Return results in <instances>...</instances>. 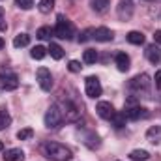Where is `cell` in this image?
Returning <instances> with one entry per match:
<instances>
[{
	"mask_svg": "<svg viewBox=\"0 0 161 161\" xmlns=\"http://www.w3.org/2000/svg\"><path fill=\"white\" fill-rule=\"evenodd\" d=\"M43 122H45V125H47L49 129H58V127L62 125L64 118H62V113H60L58 105H51V107L47 109Z\"/></svg>",
	"mask_w": 161,
	"mask_h": 161,
	"instance_id": "cell-5",
	"label": "cell"
},
{
	"mask_svg": "<svg viewBox=\"0 0 161 161\" xmlns=\"http://www.w3.org/2000/svg\"><path fill=\"white\" fill-rule=\"evenodd\" d=\"M154 82H156V86L161 90V71H156V77H154Z\"/></svg>",
	"mask_w": 161,
	"mask_h": 161,
	"instance_id": "cell-34",
	"label": "cell"
},
{
	"mask_svg": "<svg viewBox=\"0 0 161 161\" xmlns=\"http://www.w3.org/2000/svg\"><path fill=\"white\" fill-rule=\"evenodd\" d=\"M60 113H62V118L66 122H77L79 120V107L71 101V99H62L60 103H56Z\"/></svg>",
	"mask_w": 161,
	"mask_h": 161,
	"instance_id": "cell-4",
	"label": "cell"
},
{
	"mask_svg": "<svg viewBox=\"0 0 161 161\" xmlns=\"http://www.w3.org/2000/svg\"><path fill=\"white\" fill-rule=\"evenodd\" d=\"M53 8H54V0H40V4H38V9L41 13H51Z\"/></svg>",
	"mask_w": 161,
	"mask_h": 161,
	"instance_id": "cell-24",
	"label": "cell"
},
{
	"mask_svg": "<svg viewBox=\"0 0 161 161\" xmlns=\"http://www.w3.org/2000/svg\"><path fill=\"white\" fill-rule=\"evenodd\" d=\"M47 51H49V53H51V56H53V58H54V60H60V58H62V56H64V49H62V47H60V45H58V43H51V45H49V49H47Z\"/></svg>",
	"mask_w": 161,
	"mask_h": 161,
	"instance_id": "cell-20",
	"label": "cell"
},
{
	"mask_svg": "<svg viewBox=\"0 0 161 161\" xmlns=\"http://www.w3.org/2000/svg\"><path fill=\"white\" fill-rule=\"evenodd\" d=\"M68 69H69L71 73H79L80 71V64L77 62V60H71V62L68 64Z\"/></svg>",
	"mask_w": 161,
	"mask_h": 161,
	"instance_id": "cell-32",
	"label": "cell"
},
{
	"mask_svg": "<svg viewBox=\"0 0 161 161\" xmlns=\"http://www.w3.org/2000/svg\"><path fill=\"white\" fill-rule=\"evenodd\" d=\"M124 116L127 120H141V118H148V109L137 105L135 97H129L125 107H124Z\"/></svg>",
	"mask_w": 161,
	"mask_h": 161,
	"instance_id": "cell-2",
	"label": "cell"
},
{
	"mask_svg": "<svg viewBox=\"0 0 161 161\" xmlns=\"http://www.w3.org/2000/svg\"><path fill=\"white\" fill-rule=\"evenodd\" d=\"M82 60H84V64H96V60H97V51H96V49H86L84 54H82Z\"/></svg>",
	"mask_w": 161,
	"mask_h": 161,
	"instance_id": "cell-21",
	"label": "cell"
},
{
	"mask_svg": "<svg viewBox=\"0 0 161 161\" xmlns=\"http://www.w3.org/2000/svg\"><path fill=\"white\" fill-rule=\"evenodd\" d=\"M129 158L133 161H146L150 158V154H148L146 150H133V152L129 154Z\"/></svg>",
	"mask_w": 161,
	"mask_h": 161,
	"instance_id": "cell-25",
	"label": "cell"
},
{
	"mask_svg": "<svg viewBox=\"0 0 161 161\" xmlns=\"http://www.w3.org/2000/svg\"><path fill=\"white\" fill-rule=\"evenodd\" d=\"M15 4H17V8H21V9H30V8L34 6L32 0H15Z\"/></svg>",
	"mask_w": 161,
	"mask_h": 161,
	"instance_id": "cell-31",
	"label": "cell"
},
{
	"mask_svg": "<svg viewBox=\"0 0 161 161\" xmlns=\"http://www.w3.org/2000/svg\"><path fill=\"white\" fill-rule=\"evenodd\" d=\"M2 49H4V40L0 38V51H2Z\"/></svg>",
	"mask_w": 161,
	"mask_h": 161,
	"instance_id": "cell-36",
	"label": "cell"
},
{
	"mask_svg": "<svg viewBox=\"0 0 161 161\" xmlns=\"http://www.w3.org/2000/svg\"><path fill=\"white\" fill-rule=\"evenodd\" d=\"M114 62H116L118 71H127V69H129V56H127L125 53H118V54L114 56Z\"/></svg>",
	"mask_w": 161,
	"mask_h": 161,
	"instance_id": "cell-15",
	"label": "cell"
},
{
	"mask_svg": "<svg viewBox=\"0 0 161 161\" xmlns=\"http://www.w3.org/2000/svg\"><path fill=\"white\" fill-rule=\"evenodd\" d=\"M9 124H11V116H9V113H8L6 109H2V107H0V131H2V129H6Z\"/></svg>",
	"mask_w": 161,
	"mask_h": 161,
	"instance_id": "cell-23",
	"label": "cell"
},
{
	"mask_svg": "<svg viewBox=\"0 0 161 161\" xmlns=\"http://www.w3.org/2000/svg\"><path fill=\"white\" fill-rule=\"evenodd\" d=\"M30 43V36L28 34H17L15 36V40H13V47H17V49H21V47H26Z\"/></svg>",
	"mask_w": 161,
	"mask_h": 161,
	"instance_id": "cell-19",
	"label": "cell"
},
{
	"mask_svg": "<svg viewBox=\"0 0 161 161\" xmlns=\"http://www.w3.org/2000/svg\"><path fill=\"white\" fill-rule=\"evenodd\" d=\"M129 88L133 90V92H137V94H146L148 92V88H150V80H148V75H137V77H133V79L129 80Z\"/></svg>",
	"mask_w": 161,
	"mask_h": 161,
	"instance_id": "cell-7",
	"label": "cell"
},
{
	"mask_svg": "<svg viewBox=\"0 0 161 161\" xmlns=\"http://www.w3.org/2000/svg\"><path fill=\"white\" fill-rule=\"evenodd\" d=\"M19 86V77L13 73V71H2L0 73V90H15Z\"/></svg>",
	"mask_w": 161,
	"mask_h": 161,
	"instance_id": "cell-6",
	"label": "cell"
},
{
	"mask_svg": "<svg viewBox=\"0 0 161 161\" xmlns=\"http://www.w3.org/2000/svg\"><path fill=\"white\" fill-rule=\"evenodd\" d=\"M154 40H156V43H159V45H161V30H156V34H154Z\"/></svg>",
	"mask_w": 161,
	"mask_h": 161,
	"instance_id": "cell-35",
	"label": "cell"
},
{
	"mask_svg": "<svg viewBox=\"0 0 161 161\" xmlns=\"http://www.w3.org/2000/svg\"><path fill=\"white\" fill-rule=\"evenodd\" d=\"M146 58L152 62V64H159L161 62V49L158 45H150L146 49Z\"/></svg>",
	"mask_w": 161,
	"mask_h": 161,
	"instance_id": "cell-14",
	"label": "cell"
},
{
	"mask_svg": "<svg viewBox=\"0 0 161 161\" xmlns=\"http://www.w3.org/2000/svg\"><path fill=\"white\" fill-rule=\"evenodd\" d=\"M8 28V25H6V19H4V9L0 8V32H4Z\"/></svg>",
	"mask_w": 161,
	"mask_h": 161,
	"instance_id": "cell-33",
	"label": "cell"
},
{
	"mask_svg": "<svg viewBox=\"0 0 161 161\" xmlns=\"http://www.w3.org/2000/svg\"><path fill=\"white\" fill-rule=\"evenodd\" d=\"M127 41L133 43V45H142V43H144V34L139 32V30H131V32L127 34Z\"/></svg>",
	"mask_w": 161,
	"mask_h": 161,
	"instance_id": "cell-18",
	"label": "cell"
},
{
	"mask_svg": "<svg viewBox=\"0 0 161 161\" xmlns=\"http://www.w3.org/2000/svg\"><path fill=\"white\" fill-rule=\"evenodd\" d=\"M125 120H127V118L124 116V113H114V116L111 118V122L114 124V127H116V129L124 127V125H125Z\"/></svg>",
	"mask_w": 161,
	"mask_h": 161,
	"instance_id": "cell-27",
	"label": "cell"
},
{
	"mask_svg": "<svg viewBox=\"0 0 161 161\" xmlns=\"http://www.w3.org/2000/svg\"><path fill=\"white\" fill-rule=\"evenodd\" d=\"M109 4H111V0H90L92 9H94V11H97V13L107 11V9H109Z\"/></svg>",
	"mask_w": 161,
	"mask_h": 161,
	"instance_id": "cell-17",
	"label": "cell"
},
{
	"mask_svg": "<svg viewBox=\"0 0 161 161\" xmlns=\"http://www.w3.org/2000/svg\"><path fill=\"white\" fill-rule=\"evenodd\" d=\"M36 77H38V84H40L41 90L43 92H51V88H53V75H51V71L47 68H40Z\"/></svg>",
	"mask_w": 161,
	"mask_h": 161,
	"instance_id": "cell-9",
	"label": "cell"
},
{
	"mask_svg": "<svg viewBox=\"0 0 161 161\" xmlns=\"http://www.w3.org/2000/svg\"><path fill=\"white\" fill-rule=\"evenodd\" d=\"M25 159V152L21 148H11L4 154V161H23Z\"/></svg>",
	"mask_w": 161,
	"mask_h": 161,
	"instance_id": "cell-16",
	"label": "cell"
},
{
	"mask_svg": "<svg viewBox=\"0 0 161 161\" xmlns=\"http://www.w3.org/2000/svg\"><path fill=\"white\" fill-rule=\"evenodd\" d=\"M133 9H135L133 0H120V4L116 8V15H118L120 21H129L131 15H133Z\"/></svg>",
	"mask_w": 161,
	"mask_h": 161,
	"instance_id": "cell-10",
	"label": "cell"
},
{
	"mask_svg": "<svg viewBox=\"0 0 161 161\" xmlns=\"http://www.w3.org/2000/svg\"><path fill=\"white\" fill-rule=\"evenodd\" d=\"M96 111H97V114L103 118V120H111L113 116H114V107L109 103V101H99L97 103V107H96Z\"/></svg>",
	"mask_w": 161,
	"mask_h": 161,
	"instance_id": "cell-11",
	"label": "cell"
},
{
	"mask_svg": "<svg viewBox=\"0 0 161 161\" xmlns=\"http://www.w3.org/2000/svg\"><path fill=\"white\" fill-rule=\"evenodd\" d=\"M53 32H54L60 40H71L73 34H75V28H73L71 21H68L64 15H58V17H56V26H54Z\"/></svg>",
	"mask_w": 161,
	"mask_h": 161,
	"instance_id": "cell-3",
	"label": "cell"
},
{
	"mask_svg": "<svg viewBox=\"0 0 161 161\" xmlns=\"http://www.w3.org/2000/svg\"><path fill=\"white\" fill-rule=\"evenodd\" d=\"M32 135H34V131H32L30 127H25V129L17 131V139H19V141H28Z\"/></svg>",
	"mask_w": 161,
	"mask_h": 161,
	"instance_id": "cell-29",
	"label": "cell"
},
{
	"mask_svg": "<svg viewBox=\"0 0 161 161\" xmlns=\"http://www.w3.org/2000/svg\"><path fill=\"white\" fill-rule=\"evenodd\" d=\"M41 152H43V156L47 159H51V161H69L73 158V152L66 144H60V142H54V141L43 142Z\"/></svg>",
	"mask_w": 161,
	"mask_h": 161,
	"instance_id": "cell-1",
	"label": "cell"
},
{
	"mask_svg": "<svg viewBox=\"0 0 161 161\" xmlns=\"http://www.w3.org/2000/svg\"><path fill=\"white\" fill-rule=\"evenodd\" d=\"M53 34H54V32L51 30V26H41L40 30H38V38H40V40H51Z\"/></svg>",
	"mask_w": 161,
	"mask_h": 161,
	"instance_id": "cell-28",
	"label": "cell"
},
{
	"mask_svg": "<svg viewBox=\"0 0 161 161\" xmlns=\"http://www.w3.org/2000/svg\"><path fill=\"white\" fill-rule=\"evenodd\" d=\"M146 141L152 144H159L161 142V125H152L146 131Z\"/></svg>",
	"mask_w": 161,
	"mask_h": 161,
	"instance_id": "cell-13",
	"label": "cell"
},
{
	"mask_svg": "<svg viewBox=\"0 0 161 161\" xmlns=\"http://www.w3.org/2000/svg\"><path fill=\"white\" fill-rule=\"evenodd\" d=\"M84 144L88 146V148H99L101 146V142H99V137L97 135H94V133H88V137H86V141H84Z\"/></svg>",
	"mask_w": 161,
	"mask_h": 161,
	"instance_id": "cell-22",
	"label": "cell"
},
{
	"mask_svg": "<svg viewBox=\"0 0 161 161\" xmlns=\"http://www.w3.org/2000/svg\"><path fill=\"white\" fill-rule=\"evenodd\" d=\"M2 150H4V142L0 141V152H2Z\"/></svg>",
	"mask_w": 161,
	"mask_h": 161,
	"instance_id": "cell-37",
	"label": "cell"
},
{
	"mask_svg": "<svg viewBox=\"0 0 161 161\" xmlns=\"http://www.w3.org/2000/svg\"><path fill=\"white\" fill-rule=\"evenodd\" d=\"M84 90H86V96L88 97H99L101 96V92H103V88H101V84H99V80L97 77H86V82H84Z\"/></svg>",
	"mask_w": 161,
	"mask_h": 161,
	"instance_id": "cell-8",
	"label": "cell"
},
{
	"mask_svg": "<svg viewBox=\"0 0 161 161\" xmlns=\"http://www.w3.org/2000/svg\"><path fill=\"white\" fill-rule=\"evenodd\" d=\"M30 54H32V58H34V60H43V58H45V54H47V49H45L43 45H36V47L32 49V53H30Z\"/></svg>",
	"mask_w": 161,
	"mask_h": 161,
	"instance_id": "cell-26",
	"label": "cell"
},
{
	"mask_svg": "<svg viewBox=\"0 0 161 161\" xmlns=\"http://www.w3.org/2000/svg\"><path fill=\"white\" fill-rule=\"evenodd\" d=\"M88 40H94V28H86L84 32H80V36H79L80 43H86Z\"/></svg>",
	"mask_w": 161,
	"mask_h": 161,
	"instance_id": "cell-30",
	"label": "cell"
},
{
	"mask_svg": "<svg viewBox=\"0 0 161 161\" xmlns=\"http://www.w3.org/2000/svg\"><path fill=\"white\" fill-rule=\"evenodd\" d=\"M94 40L96 41H111L113 40V30L105 28V26H99V28H94Z\"/></svg>",
	"mask_w": 161,
	"mask_h": 161,
	"instance_id": "cell-12",
	"label": "cell"
}]
</instances>
